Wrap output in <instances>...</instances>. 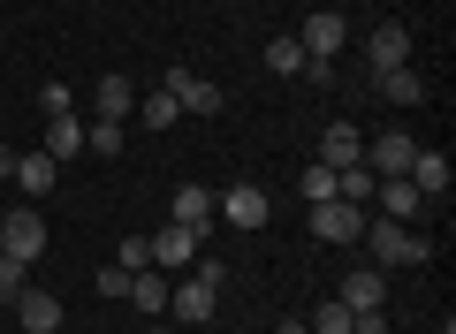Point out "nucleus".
Returning <instances> with one entry per match:
<instances>
[{
    "label": "nucleus",
    "instance_id": "21",
    "mask_svg": "<svg viewBox=\"0 0 456 334\" xmlns=\"http://www.w3.org/2000/svg\"><path fill=\"white\" fill-rule=\"evenodd\" d=\"M305 327H312V334H358V312H350L342 297H320V304H312V319H305Z\"/></svg>",
    "mask_w": 456,
    "mask_h": 334
},
{
    "label": "nucleus",
    "instance_id": "34",
    "mask_svg": "<svg viewBox=\"0 0 456 334\" xmlns=\"http://www.w3.org/2000/svg\"><path fill=\"white\" fill-rule=\"evenodd\" d=\"M0 266H8V251H0Z\"/></svg>",
    "mask_w": 456,
    "mask_h": 334
},
{
    "label": "nucleus",
    "instance_id": "1",
    "mask_svg": "<svg viewBox=\"0 0 456 334\" xmlns=\"http://www.w3.org/2000/svg\"><path fill=\"white\" fill-rule=\"evenodd\" d=\"M365 251H373V266L388 273V266H426L434 258V243L419 236V228H403V221H380V213H365Z\"/></svg>",
    "mask_w": 456,
    "mask_h": 334
},
{
    "label": "nucleus",
    "instance_id": "17",
    "mask_svg": "<svg viewBox=\"0 0 456 334\" xmlns=\"http://www.w3.org/2000/svg\"><path fill=\"white\" fill-rule=\"evenodd\" d=\"M53 183H61V159H46V152H16V191H23V198H46Z\"/></svg>",
    "mask_w": 456,
    "mask_h": 334
},
{
    "label": "nucleus",
    "instance_id": "6",
    "mask_svg": "<svg viewBox=\"0 0 456 334\" xmlns=\"http://www.w3.org/2000/svg\"><path fill=\"white\" fill-rule=\"evenodd\" d=\"M167 99H175L183 114H221V84L213 77H198V69H167V84H160Z\"/></svg>",
    "mask_w": 456,
    "mask_h": 334
},
{
    "label": "nucleus",
    "instance_id": "33",
    "mask_svg": "<svg viewBox=\"0 0 456 334\" xmlns=\"http://www.w3.org/2000/svg\"><path fill=\"white\" fill-rule=\"evenodd\" d=\"M145 334H167V327H145Z\"/></svg>",
    "mask_w": 456,
    "mask_h": 334
},
{
    "label": "nucleus",
    "instance_id": "27",
    "mask_svg": "<svg viewBox=\"0 0 456 334\" xmlns=\"http://www.w3.org/2000/svg\"><path fill=\"white\" fill-rule=\"evenodd\" d=\"M84 152L114 159V152H122V122H92V129H84Z\"/></svg>",
    "mask_w": 456,
    "mask_h": 334
},
{
    "label": "nucleus",
    "instance_id": "2",
    "mask_svg": "<svg viewBox=\"0 0 456 334\" xmlns=\"http://www.w3.org/2000/svg\"><path fill=\"white\" fill-rule=\"evenodd\" d=\"M213 304H221V258H198V273H191V281H175V289H167V312H175L183 327H206V319H213Z\"/></svg>",
    "mask_w": 456,
    "mask_h": 334
},
{
    "label": "nucleus",
    "instance_id": "31",
    "mask_svg": "<svg viewBox=\"0 0 456 334\" xmlns=\"http://www.w3.org/2000/svg\"><path fill=\"white\" fill-rule=\"evenodd\" d=\"M8 175H16V152H8V137H0V183H8Z\"/></svg>",
    "mask_w": 456,
    "mask_h": 334
},
{
    "label": "nucleus",
    "instance_id": "5",
    "mask_svg": "<svg viewBox=\"0 0 456 334\" xmlns=\"http://www.w3.org/2000/svg\"><path fill=\"white\" fill-rule=\"evenodd\" d=\"M213 213H221L228 228H251V236H259V228H266V213H274V206H266V191H259V183H228V191L213 198Z\"/></svg>",
    "mask_w": 456,
    "mask_h": 334
},
{
    "label": "nucleus",
    "instance_id": "19",
    "mask_svg": "<svg viewBox=\"0 0 456 334\" xmlns=\"http://www.w3.org/2000/svg\"><path fill=\"white\" fill-rule=\"evenodd\" d=\"M380 99H388V107H426V77L419 69H380Z\"/></svg>",
    "mask_w": 456,
    "mask_h": 334
},
{
    "label": "nucleus",
    "instance_id": "12",
    "mask_svg": "<svg viewBox=\"0 0 456 334\" xmlns=\"http://www.w3.org/2000/svg\"><path fill=\"white\" fill-rule=\"evenodd\" d=\"M92 107H99V122H130L137 114V84L122 77V69H107V77L92 84Z\"/></svg>",
    "mask_w": 456,
    "mask_h": 334
},
{
    "label": "nucleus",
    "instance_id": "8",
    "mask_svg": "<svg viewBox=\"0 0 456 334\" xmlns=\"http://www.w3.org/2000/svg\"><path fill=\"white\" fill-rule=\"evenodd\" d=\"M8 312H16L23 334H61V297H53V289H31V281H23V297L8 304Z\"/></svg>",
    "mask_w": 456,
    "mask_h": 334
},
{
    "label": "nucleus",
    "instance_id": "16",
    "mask_svg": "<svg viewBox=\"0 0 456 334\" xmlns=\"http://www.w3.org/2000/svg\"><path fill=\"white\" fill-rule=\"evenodd\" d=\"M365 61H373V77H380V69H411V31H403V23H380L373 46H365Z\"/></svg>",
    "mask_w": 456,
    "mask_h": 334
},
{
    "label": "nucleus",
    "instance_id": "7",
    "mask_svg": "<svg viewBox=\"0 0 456 334\" xmlns=\"http://www.w3.org/2000/svg\"><path fill=\"white\" fill-rule=\"evenodd\" d=\"M373 213H380V221H403V228H419V221H426V198L411 191L403 175H380V183H373Z\"/></svg>",
    "mask_w": 456,
    "mask_h": 334
},
{
    "label": "nucleus",
    "instance_id": "11",
    "mask_svg": "<svg viewBox=\"0 0 456 334\" xmlns=\"http://www.w3.org/2000/svg\"><path fill=\"white\" fill-rule=\"evenodd\" d=\"M411 152H419V137H403V129H380V137H365V167H373V175H403Z\"/></svg>",
    "mask_w": 456,
    "mask_h": 334
},
{
    "label": "nucleus",
    "instance_id": "9",
    "mask_svg": "<svg viewBox=\"0 0 456 334\" xmlns=\"http://www.w3.org/2000/svg\"><path fill=\"white\" fill-rule=\"evenodd\" d=\"M403 183H411V191L426 198V206H441L456 175H449V159H441V152H426V144H419V152H411V167H403Z\"/></svg>",
    "mask_w": 456,
    "mask_h": 334
},
{
    "label": "nucleus",
    "instance_id": "23",
    "mask_svg": "<svg viewBox=\"0 0 456 334\" xmlns=\"http://www.w3.org/2000/svg\"><path fill=\"white\" fill-rule=\"evenodd\" d=\"M266 69H274V77H305V46H297V31L266 38Z\"/></svg>",
    "mask_w": 456,
    "mask_h": 334
},
{
    "label": "nucleus",
    "instance_id": "3",
    "mask_svg": "<svg viewBox=\"0 0 456 334\" xmlns=\"http://www.w3.org/2000/svg\"><path fill=\"white\" fill-rule=\"evenodd\" d=\"M0 251L16 258V266H31V258L46 251V213H38V206H16L8 221H0Z\"/></svg>",
    "mask_w": 456,
    "mask_h": 334
},
{
    "label": "nucleus",
    "instance_id": "24",
    "mask_svg": "<svg viewBox=\"0 0 456 334\" xmlns=\"http://www.w3.org/2000/svg\"><path fill=\"white\" fill-rule=\"evenodd\" d=\"M137 122H145V129H175L183 107H175L167 92H137Z\"/></svg>",
    "mask_w": 456,
    "mask_h": 334
},
{
    "label": "nucleus",
    "instance_id": "14",
    "mask_svg": "<svg viewBox=\"0 0 456 334\" xmlns=\"http://www.w3.org/2000/svg\"><path fill=\"white\" fill-rule=\"evenodd\" d=\"M191 258H198V228H175V221H167V228H152V266H160V273L191 266Z\"/></svg>",
    "mask_w": 456,
    "mask_h": 334
},
{
    "label": "nucleus",
    "instance_id": "10",
    "mask_svg": "<svg viewBox=\"0 0 456 334\" xmlns=\"http://www.w3.org/2000/svg\"><path fill=\"white\" fill-rule=\"evenodd\" d=\"M312 236H320V243H358L365 236V213L342 206V198H327V206H312Z\"/></svg>",
    "mask_w": 456,
    "mask_h": 334
},
{
    "label": "nucleus",
    "instance_id": "30",
    "mask_svg": "<svg viewBox=\"0 0 456 334\" xmlns=\"http://www.w3.org/2000/svg\"><path fill=\"white\" fill-rule=\"evenodd\" d=\"M23 273H31V266H16V258L0 266V304H16V297H23Z\"/></svg>",
    "mask_w": 456,
    "mask_h": 334
},
{
    "label": "nucleus",
    "instance_id": "18",
    "mask_svg": "<svg viewBox=\"0 0 456 334\" xmlns=\"http://www.w3.org/2000/svg\"><path fill=\"white\" fill-rule=\"evenodd\" d=\"M38 152L69 167V159L84 152V122H77V114H46V144H38Z\"/></svg>",
    "mask_w": 456,
    "mask_h": 334
},
{
    "label": "nucleus",
    "instance_id": "13",
    "mask_svg": "<svg viewBox=\"0 0 456 334\" xmlns=\"http://www.w3.org/2000/svg\"><path fill=\"white\" fill-rule=\"evenodd\" d=\"M358 159H365L358 122H327V129H320V167H358Z\"/></svg>",
    "mask_w": 456,
    "mask_h": 334
},
{
    "label": "nucleus",
    "instance_id": "29",
    "mask_svg": "<svg viewBox=\"0 0 456 334\" xmlns=\"http://www.w3.org/2000/svg\"><path fill=\"white\" fill-rule=\"evenodd\" d=\"M38 114H77V99H69V84H38Z\"/></svg>",
    "mask_w": 456,
    "mask_h": 334
},
{
    "label": "nucleus",
    "instance_id": "28",
    "mask_svg": "<svg viewBox=\"0 0 456 334\" xmlns=\"http://www.w3.org/2000/svg\"><path fill=\"white\" fill-rule=\"evenodd\" d=\"M114 266H152V236H122V251H114Z\"/></svg>",
    "mask_w": 456,
    "mask_h": 334
},
{
    "label": "nucleus",
    "instance_id": "25",
    "mask_svg": "<svg viewBox=\"0 0 456 334\" xmlns=\"http://www.w3.org/2000/svg\"><path fill=\"white\" fill-rule=\"evenodd\" d=\"M297 191H305V206H327V198H335V167H320V159H312L305 175H297Z\"/></svg>",
    "mask_w": 456,
    "mask_h": 334
},
{
    "label": "nucleus",
    "instance_id": "22",
    "mask_svg": "<svg viewBox=\"0 0 456 334\" xmlns=\"http://www.w3.org/2000/svg\"><path fill=\"white\" fill-rule=\"evenodd\" d=\"M167 289H175V281H167L160 266H145V273L130 281V304H137V312H167Z\"/></svg>",
    "mask_w": 456,
    "mask_h": 334
},
{
    "label": "nucleus",
    "instance_id": "26",
    "mask_svg": "<svg viewBox=\"0 0 456 334\" xmlns=\"http://www.w3.org/2000/svg\"><path fill=\"white\" fill-rule=\"evenodd\" d=\"M137 273H145V266H137ZM137 273H130V266H99L92 289H99V297H114V304H130V281H137Z\"/></svg>",
    "mask_w": 456,
    "mask_h": 334
},
{
    "label": "nucleus",
    "instance_id": "15",
    "mask_svg": "<svg viewBox=\"0 0 456 334\" xmlns=\"http://www.w3.org/2000/svg\"><path fill=\"white\" fill-rule=\"evenodd\" d=\"M335 297L350 304V312H380V297H388V281H380V266H358V273H342Z\"/></svg>",
    "mask_w": 456,
    "mask_h": 334
},
{
    "label": "nucleus",
    "instance_id": "20",
    "mask_svg": "<svg viewBox=\"0 0 456 334\" xmlns=\"http://www.w3.org/2000/svg\"><path fill=\"white\" fill-rule=\"evenodd\" d=\"M167 213H175V228H198V236H206V221H213V191H206V183H183Z\"/></svg>",
    "mask_w": 456,
    "mask_h": 334
},
{
    "label": "nucleus",
    "instance_id": "4",
    "mask_svg": "<svg viewBox=\"0 0 456 334\" xmlns=\"http://www.w3.org/2000/svg\"><path fill=\"white\" fill-rule=\"evenodd\" d=\"M342 38H350V16H342V8H312L305 31H297V46H305V61H335Z\"/></svg>",
    "mask_w": 456,
    "mask_h": 334
},
{
    "label": "nucleus",
    "instance_id": "32",
    "mask_svg": "<svg viewBox=\"0 0 456 334\" xmlns=\"http://www.w3.org/2000/svg\"><path fill=\"white\" fill-rule=\"evenodd\" d=\"M274 334H312V327H305V319H281V327H274Z\"/></svg>",
    "mask_w": 456,
    "mask_h": 334
}]
</instances>
